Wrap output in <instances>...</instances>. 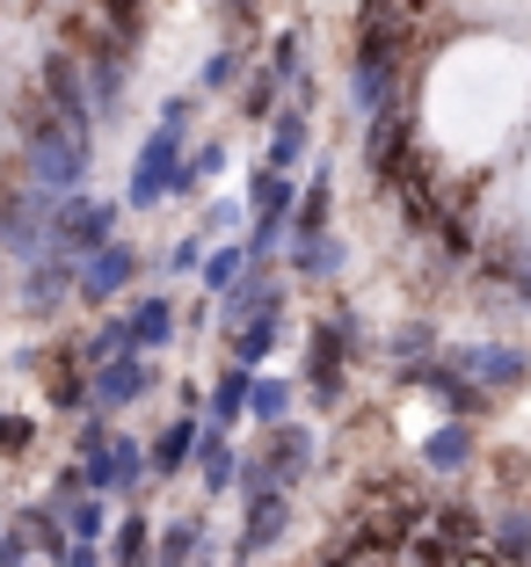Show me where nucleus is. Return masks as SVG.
<instances>
[{
    "label": "nucleus",
    "instance_id": "f257e3e1",
    "mask_svg": "<svg viewBox=\"0 0 531 567\" xmlns=\"http://www.w3.org/2000/svg\"><path fill=\"white\" fill-rule=\"evenodd\" d=\"M88 153H95V138H88V132H73V124H59V117L44 110V117L30 124V189H37L44 204L81 197Z\"/></svg>",
    "mask_w": 531,
    "mask_h": 567
},
{
    "label": "nucleus",
    "instance_id": "f03ea898",
    "mask_svg": "<svg viewBox=\"0 0 531 567\" xmlns=\"http://www.w3.org/2000/svg\"><path fill=\"white\" fill-rule=\"evenodd\" d=\"M190 110H197L190 95H167L161 132H146V146H139V161H132V204H139V212H153L161 197H175V175H183V124H190Z\"/></svg>",
    "mask_w": 531,
    "mask_h": 567
},
{
    "label": "nucleus",
    "instance_id": "7ed1b4c3",
    "mask_svg": "<svg viewBox=\"0 0 531 567\" xmlns=\"http://www.w3.org/2000/svg\"><path fill=\"white\" fill-rule=\"evenodd\" d=\"M44 240L51 255H67V262H88L95 248L116 240V204L110 197H59L44 218Z\"/></svg>",
    "mask_w": 531,
    "mask_h": 567
},
{
    "label": "nucleus",
    "instance_id": "20e7f679",
    "mask_svg": "<svg viewBox=\"0 0 531 567\" xmlns=\"http://www.w3.org/2000/svg\"><path fill=\"white\" fill-rule=\"evenodd\" d=\"M349 102L357 117H386L394 110V30H365L357 37V66H349Z\"/></svg>",
    "mask_w": 531,
    "mask_h": 567
},
{
    "label": "nucleus",
    "instance_id": "39448f33",
    "mask_svg": "<svg viewBox=\"0 0 531 567\" xmlns=\"http://www.w3.org/2000/svg\"><path fill=\"white\" fill-rule=\"evenodd\" d=\"M349 342H357V320H349V313H328L314 334H306V385H314L320 408L343 401V357H349Z\"/></svg>",
    "mask_w": 531,
    "mask_h": 567
},
{
    "label": "nucleus",
    "instance_id": "423d86ee",
    "mask_svg": "<svg viewBox=\"0 0 531 567\" xmlns=\"http://www.w3.org/2000/svg\"><path fill=\"white\" fill-rule=\"evenodd\" d=\"M139 481H146V451H139L132 436H110L95 458H81V487L88 495H132Z\"/></svg>",
    "mask_w": 531,
    "mask_h": 567
},
{
    "label": "nucleus",
    "instance_id": "0eeeda50",
    "mask_svg": "<svg viewBox=\"0 0 531 567\" xmlns=\"http://www.w3.org/2000/svg\"><path fill=\"white\" fill-rule=\"evenodd\" d=\"M146 385H153V364L139 350H124V357H110V364L88 371V401H95V415H116V408H132Z\"/></svg>",
    "mask_w": 531,
    "mask_h": 567
},
{
    "label": "nucleus",
    "instance_id": "6e6552de",
    "mask_svg": "<svg viewBox=\"0 0 531 567\" xmlns=\"http://www.w3.org/2000/svg\"><path fill=\"white\" fill-rule=\"evenodd\" d=\"M451 364H459L466 385H473V393L488 401V393H510V385H524L531 357H524V350H502V342H481V350H459Z\"/></svg>",
    "mask_w": 531,
    "mask_h": 567
},
{
    "label": "nucleus",
    "instance_id": "1a4fd4ad",
    "mask_svg": "<svg viewBox=\"0 0 531 567\" xmlns=\"http://www.w3.org/2000/svg\"><path fill=\"white\" fill-rule=\"evenodd\" d=\"M132 277H139V248L110 240V248H95L81 269H73V291H81V299H116Z\"/></svg>",
    "mask_w": 531,
    "mask_h": 567
},
{
    "label": "nucleus",
    "instance_id": "9d476101",
    "mask_svg": "<svg viewBox=\"0 0 531 567\" xmlns=\"http://www.w3.org/2000/svg\"><path fill=\"white\" fill-rule=\"evenodd\" d=\"M292 524V495H248V517H241V538H233V560L248 567L255 553H269Z\"/></svg>",
    "mask_w": 531,
    "mask_h": 567
},
{
    "label": "nucleus",
    "instance_id": "9b49d317",
    "mask_svg": "<svg viewBox=\"0 0 531 567\" xmlns=\"http://www.w3.org/2000/svg\"><path fill=\"white\" fill-rule=\"evenodd\" d=\"M277 334H284V291H269V299L255 306V320H248V328H233V364H241V371H255L269 350H277Z\"/></svg>",
    "mask_w": 531,
    "mask_h": 567
},
{
    "label": "nucleus",
    "instance_id": "f8f14e48",
    "mask_svg": "<svg viewBox=\"0 0 531 567\" xmlns=\"http://www.w3.org/2000/svg\"><path fill=\"white\" fill-rule=\"evenodd\" d=\"M73 269H81V262H67V255L44 248L30 262V277H22V306H30V313H59V299L73 291Z\"/></svg>",
    "mask_w": 531,
    "mask_h": 567
},
{
    "label": "nucleus",
    "instance_id": "ddd939ff",
    "mask_svg": "<svg viewBox=\"0 0 531 567\" xmlns=\"http://www.w3.org/2000/svg\"><path fill=\"white\" fill-rule=\"evenodd\" d=\"M306 146H314V124H306V110L299 102H292V110H277V117H269V175H292V167L306 161Z\"/></svg>",
    "mask_w": 531,
    "mask_h": 567
},
{
    "label": "nucleus",
    "instance_id": "4468645a",
    "mask_svg": "<svg viewBox=\"0 0 531 567\" xmlns=\"http://www.w3.org/2000/svg\"><path fill=\"white\" fill-rule=\"evenodd\" d=\"M408 379H416L422 393H437V401L451 408V422H466V415H473V408H481V393L466 385V371L451 364V357H445V364H408Z\"/></svg>",
    "mask_w": 531,
    "mask_h": 567
},
{
    "label": "nucleus",
    "instance_id": "2eb2a0df",
    "mask_svg": "<svg viewBox=\"0 0 531 567\" xmlns=\"http://www.w3.org/2000/svg\"><path fill=\"white\" fill-rule=\"evenodd\" d=\"M197 458V415H175L161 436H153V451H146V473H161V481H175V473Z\"/></svg>",
    "mask_w": 531,
    "mask_h": 567
},
{
    "label": "nucleus",
    "instance_id": "dca6fc26",
    "mask_svg": "<svg viewBox=\"0 0 531 567\" xmlns=\"http://www.w3.org/2000/svg\"><path fill=\"white\" fill-rule=\"evenodd\" d=\"M124 334H132V350L146 357V350H161L167 334H175V299H132V313H124Z\"/></svg>",
    "mask_w": 531,
    "mask_h": 567
},
{
    "label": "nucleus",
    "instance_id": "f3484780",
    "mask_svg": "<svg viewBox=\"0 0 531 567\" xmlns=\"http://www.w3.org/2000/svg\"><path fill=\"white\" fill-rule=\"evenodd\" d=\"M400 153H408V117H400V110L371 117V132H365V161L379 167L386 183H400Z\"/></svg>",
    "mask_w": 531,
    "mask_h": 567
},
{
    "label": "nucleus",
    "instance_id": "a211bd4d",
    "mask_svg": "<svg viewBox=\"0 0 531 567\" xmlns=\"http://www.w3.org/2000/svg\"><path fill=\"white\" fill-rule=\"evenodd\" d=\"M197 473H204V495H226V487H241V458H233V444L218 430H197Z\"/></svg>",
    "mask_w": 531,
    "mask_h": 567
},
{
    "label": "nucleus",
    "instance_id": "6ab92c4d",
    "mask_svg": "<svg viewBox=\"0 0 531 567\" xmlns=\"http://www.w3.org/2000/svg\"><path fill=\"white\" fill-rule=\"evenodd\" d=\"M248 385H255V371H241V364H233L226 379L212 385V408H204V430H218V436H226L233 422L248 415Z\"/></svg>",
    "mask_w": 531,
    "mask_h": 567
},
{
    "label": "nucleus",
    "instance_id": "aec40b11",
    "mask_svg": "<svg viewBox=\"0 0 531 567\" xmlns=\"http://www.w3.org/2000/svg\"><path fill=\"white\" fill-rule=\"evenodd\" d=\"M466 458H473V430H466V422H445V430L422 444V466L430 473H459Z\"/></svg>",
    "mask_w": 531,
    "mask_h": 567
},
{
    "label": "nucleus",
    "instance_id": "412c9836",
    "mask_svg": "<svg viewBox=\"0 0 531 567\" xmlns=\"http://www.w3.org/2000/svg\"><path fill=\"white\" fill-rule=\"evenodd\" d=\"M197 277H204V284H212L218 299H226L233 284L248 277V240H226V248H212V255H204V269H197Z\"/></svg>",
    "mask_w": 531,
    "mask_h": 567
},
{
    "label": "nucleus",
    "instance_id": "4be33fe9",
    "mask_svg": "<svg viewBox=\"0 0 531 567\" xmlns=\"http://www.w3.org/2000/svg\"><path fill=\"white\" fill-rule=\"evenodd\" d=\"M488 560L496 567H531V517H502L488 538Z\"/></svg>",
    "mask_w": 531,
    "mask_h": 567
},
{
    "label": "nucleus",
    "instance_id": "5701e85b",
    "mask_svg": "<svg viewBox=\"0 0 531 567\" xmlns=\"http://www.w3.org/2000/svg\"><path fill=\"white\" fill-rule=\"evenodd\" d=\"M139 30H146V0H102V37H110V44L132 51Z\"/></svg>",
    "mask_w": 531,
    "mask_h": 567
},
{
    "label": "nucleus",
    "instance_id": "b1692460",
    "mask_svg": "<svg viewBox=\"0 0 531 567\" xmlns=\"http://www.w3.org/2000/svg\"><path fill=\"white\" fill-rule=\"evenodd\" d=\"M248 415L263 422V430H284V415H292V385L284 379H255L248 385Z\"/></svg>",
    "mask_w": 531,
    "mask_h": 567
},
{
    "label": "nucleus",
    "instance_id": "393cba45",
    "mask_svg": "<svg viewBox=\"0 0 531 567\" xmlns=\"http://www.w3.org/2000/svg\"><path fill=\"white\" fill-rule=\"evenodd\" d=\"M197 546H204V524H197V517L167 524L161 546H153V567H190V553H197Z\"/></svg>",
    "mask_w": 531,
    "mask_h": 567
},
{
    "label": "nucleus",
    "instance_id": "a878e982",
    "mask_svg": "<svg viewBox=\"0 0 531 567\" xmlns=\"http://www.w3.org/2000/svg\"><path fill=\"white\" fill-rule=\"evenodd\" d=\"M292 269H299V277H335V269H343V240H306V248H292Z\"/></svg>",
    "mask_w": 531,
    "mask_h": 567
},
{
    "label": "nucleus",
    "instance_id": "bb28decb",
    "mask_svg": "<svg viewBox=\"0 0 531 567\" xmlns=\"http://www.w3.org/2000/svg\"><path fill=\"white\" fill-rule=\"evenodd\" d=\"M146 538H153L146 517H124V524H116V538H110V560L116 567H146Z\"/></svg>",
    "mask_w": 531,
    "mask_h": 567
},
{
    "label": "nucleus",
    "instance_id": "cd10ccee",
    "mask_svg": "<svg viewBox=\"0 0 531 567\" xmlns=\"http://www.w3.org/2000/svg\"><path fill=\"white\" fill-rule=\"evenodd\" d=\"M51 401H59V408H81V401H88L81 357H59V371H51Z\"/></svg>",
    "mask_w": 531,
    "mask_h": 567
},
{
    "label": "nucleus",
    "instance_id": "c85d7f7f",
    "mask_svg": "<svg viewBox=\"0 0 531 567\" xmlns=\"http://www.w3.org/2000/svg\"><path fill=\"white\" fill-rule=\"evenodd\" d=\"M299 66H306V51H299V37L284 30V37H277V51H269V73H277L284 87H306V73H299Z\"/></svg>",
    "mask_w": 531,
    "mask_h": 567
},
{
    "label": "nucleus",
    "instance_id": "c756f323",
    "mask_svg": "<svg viewBox=\"0 0 531 567\" xmlns=\"http://www.w3.org/2000/svg\"><path fill=\"white\" fill-rule=\"evenodd\" d=\"M277 95H284V81L263 66V73L248 81V95H241V110H248V117H277Z\"/></svg>",
    "mask_w": 531,
    "mask_h": 567
},
{
    "label": "nucleus",
    "instance_id": "7c9ffc66",
    "mask_svg": "<svg viewBox=\"0 0 531 567\" xmlns=\"http://www.w3.org/2000/svg\"><path fill=\"white\" fill-rule=\"evenodd\" d=\"M67 524H73V546H95V538H102V502L95 495L67 502Z\"/></svg>",
    "mask_w": 531,
    "mask_h": 567
},
{
    "label": "nucleus",
    "instance_id": "2f4dec72",
    "mask_svg": "<svg viewBox=\"0 0 531 567\" xmlns=\"http://www.w3.org/2000/svg\"><path fill=\"white\" fill-rule=\"evenodd\" d=\"M233 73H241V51H212L204 73H197V87H204V95H218V87H233Z\"/></svg>",
    "mask_w": 531,
    "mask_h": 567
},
{
    "label": "nucleus",
    "instance_id": "473e14b6",
    "mask_svg": "<svg viewBox=\"0 0 531 567\" xmlns=\"http://www.w3.org/2000/svg\"><path fill=\"white\" fill-rule=\"evenodd\" d=\"M204 255H212V248L190 234V240H175V248H167V269H175V277H190V269H204Z\"/></svg>",
    "mask_w": 531,
    "mask_h": 567
},
{
    "label": "nucleus",
    "instance_id": "72a5a7b5",
    "mask_svg": "<svg viewBox=\"0 0 531 567\" xmlns=\"http://www.w3.org/2000/svg\"><path fill=\"white\" fill-rule=\"evenodd\" d=\"M226 226H241V204H204V218H197V240L226 234Z\"/></svg>",
    "mask_w": 531,
    "mask_h": 567
},
{
    "label": "nucleus",
    "instance_id": "f704fd0d",
    "mask_svg": "<svg viewBox=\"0 0 531 567\" xmlns=\"http://www.w3.org/2000/svg\"><path fill=\"white\" fill-rule=\"evenodd\" d=\"M30 422H22V415H0V451H30Z\"/></svg>",
    "mask_w": 531,
    "mask_h": 567
},
{
    "label": "nucleus",
    "instance_id": "c9c22d12",
    "mask_svg": "<svg viewBox=\"0 0 531 567\" xmlns=\"http://www.w3.org/2000/svg\"><path fill=\"white\" fill-rule=\"evenodd\" d=\"M102 444H110V422H102V415H88V422H81V458H95Z\"/></svg>",
    "mask_w": 531,
    "mask_h": 567
},
{
    "label": "nucleus",
    "instance_id": "e433bc0d",
    "mask_svg": "<svg viewBox=\"0 0 531 567\" xmlns=\"http://www.w3.org/2000/svg\"><path fill=\"white\" fill-rule=\"evenodd\" d=\"M394 350H400V357H422V350H430V328H400Z\"/></svg>",
    "mask_w": 531,
    "mask_h": 567
},
{
    "label": "nucleus",
    "instance_id": "4c0bfd02",
    "mask_svg": "<svg viewBox=\"0 0 531 567\" xmlns=\"http://www.w3.org/2000/svg\"><path fill=\"white\" fill-rule=\"evenodd\" d=\"M510 284H517V299H524V306H531V262H524V269H517V277H510Z\"/></svg>",
    "mask_w": 531,
    "mask_h": 567
},
{
    "label": "nucleus",
    "instance_id": "58836bf2",
    "mask_svg": "<svg viewBox=\"0 0 531 567\" xmlns=\"http://www.w3.org/2000/svg\"><path fill=\"white\" fill-rule=\"evenodd\" d=\"M226 16H233V22H248V0H226Z\"/></svg>",
    "mask_w": 531,
    "mask_h": 567
}]
</instances>
